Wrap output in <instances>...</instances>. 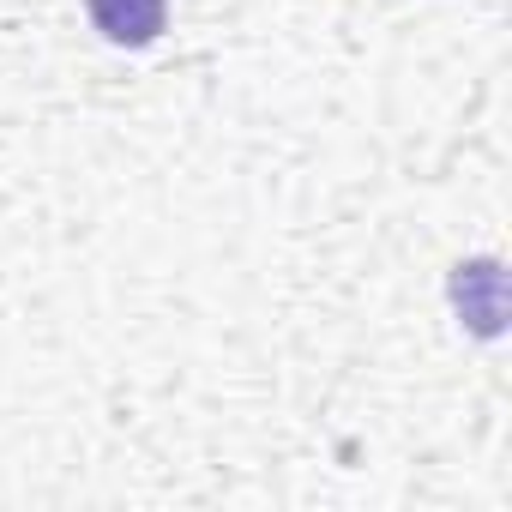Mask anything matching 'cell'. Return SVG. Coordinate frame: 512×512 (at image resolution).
I'll return each instance as SVG.
<instances>
[{
  "mask_svg": "<svg viewBox=\"0 0 512 512\" xmlns=\"http://www.w3.org/2000/svg\"><path fill=\"white\" fill-rule=\"evenodd\" d=\"M458 278L464 284H452V296H458L464 320L476 332H500V266L494 260H476V266H458Z\"/></svg>",
  "mask_w": 512,
  "mask_h": 512,
  "instance_id": "2",
  "label": "cell"
},
{
  "mask_svg": "<svg viewBox=\"0 0 512 512\" xmlns=\"http://www.w3.org/2000/svg\"><path fill=\"white\" fill-rule=\"evenodd\" d=\"M91 25L115 43V49H145L163 37V19H169V0H85Z\"/></svg>",
  "mask_w": 512,
  "mask_h": 512,
  "instance_id": "1",
  "label": "cell"
}]
</instances>
